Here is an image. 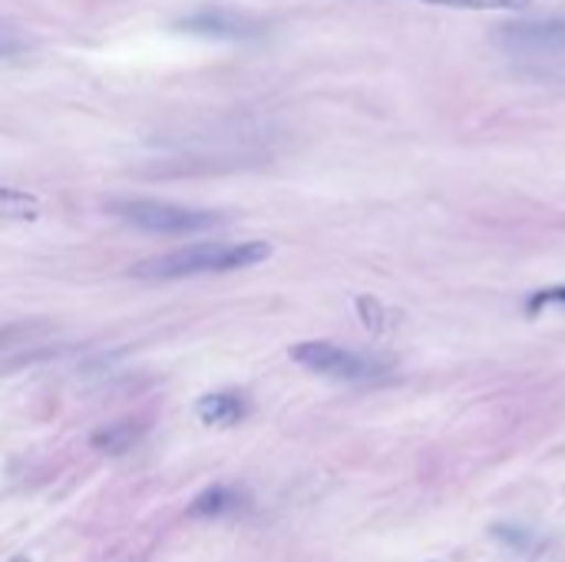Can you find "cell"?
<instances>
[{
	"instance_id": "6da1fadb",
	"label": "cell",
	"mask_w": 565,
	"mask_h": 562,
	"mask_svg": "<svg viewBox=\"0 0 565 562\" xmlns=\"http://www.w3.org/2000/svg\"><path fill=\"white\" fill-rule=\"evenodd\" d=\"M271 258V245L262 238L248 242H199L185 245L156 258H146L132 265L136 278L149 282H179V278H199V275H228V272H245Z\"/></svg>"
},
{
	"instance_id": "7a4b0ae2",
	"label": "cell",
	"mask_w": 565,
	"mask_h": 562,
	"mask_svg": "<svg viewBox=\"0 0 565 562\" xmlns=\"http://www.w3.org/2000/svg\"><path fill=\"white\" fill-rule=\"evenodd\" d=\"M497 43L533 76H565V17L503 23Z\"/></svg>"
},
{
	"instance_id": "3957f363",
	"label": "cell",
	"mask_w": 565,
	"mask_h": 562,
	"mask_svg": "<svg viewBox=\"0 0 565 562\" xmlns=\"http://www.w3.org/2000/svg\"><path fill=\"white\" fill-rule=\"evenodd\" d=\"M106 212L149 235H199V232H212L225 225L222 212L159 202V199H113Z\"/></svg>"
},
{
	"instance_id": "277c9868",
	"label": "cell",
	"mask_w": 565,
	"mask_h": 562,
	"mask_svg": "<svg viewBox=\"0 0 565 562\" xmlns=\"http://www.w3.org/2000/svg\"><path fill=\"white\" fill-rule=\"evenodd\" d=\"M291 361L315 371V374L338 378V381H374L387 371L384 361L354 354V351L331 344V341H301L291 348Z\"/></svg>"
},
{
	"instance_id": "5b68a950",
	"label": "cell",
	"mask_w": 565,
	"mask_h": 562,
	"mask_svg": "<svg viewBox=\"0 0 565 562\" xmlns=\"http://www.w3.org/2000/svg\"><path fill=\"white\" fill-rule=\"evenodd\" d=\"M175 26L185 30V33L215 36V40H255L265 30L262 20H255L248 13H238V10H228V7H202V10L175 20Z\"/></svg>"
},
{
	"instance_id": "8992f818",
	"label": "cell",
	"mask_w": 565,
	"mask_h": 562,
	"mask_svg": "<svg viewBox=\"0 0 565 562\" xmlns=\"http://www.w3.org/2000/svg\"><path fill=\"white\" fill-rule=\"evenodd\" d=\"M199 421L209 427H232L245 417V397L232 394V391H218V394H205L195 407Z\"/></svg>"
},
{
	"instance_id": "52a82bcc",
	"label": "cell",
	"mask_w": 565,
	"mask_h": 562,
	"mask_svg": "<svg viewBox=\"0 0 565 562\" xmlns=\"http://www.w3.org/2000/svg\"><path fill=\"white\" fill-rule=\"evenodd\" d=\"M235 503H238V494H235V490H228V487H209V490H202V494L192 500L189 517H195V520H218V517H225Z\"/></svg>"
},
{
	"instance_id": "ba28073f",
	"label": "cell",
	"mask_w": 565,
	"mask_h": 562,
	"mask_svg": "<svg viewBox=\"0 0 565 562\" xmlns=\"http://www.w3.org/2000/svg\"><path fill=\"white\" fill-rule=\"evenodd\" d=\"M40 215V199L33 192H23V189H10V185H0V219H36Z\"/></svg>"
},
{
	"instance_id": "9c48e42d",
	"label": "cell",
	"mask_w": 565,
	"mask_h": 562,
	"mask_svg": "<svg viewBox=\"0 0 565 562\" xmlns=\"http://www.w3.org/2000/svg\"><path fill=\"white\" fill-rule=\"evenodd\" d=\"M142 434L139 424H109V427H99L93 434V447L96 450H106V454H122L136 444V437Z\"/></svg>"
},
{
	"instance_id": "30bf717a",
	"label": "cell",
	"mask_w": 565,
	"mask_h": 562,
	"mask_svg": "<svg viewBox=\"0 0 565 562\" xmlns=\"http://www.w3.org/2000/svg\"><path fill=\"white\" fill-rule=\"evenodd\" d=\"M420 3H437L454 10H526L533 0H420Z\"/></svg>"
},
{
	"instance_id": "8fae6325",
	"label": "cell",
	"mask_w": 565,
	"mask_h": 562,
	"mask_svg": "<svg viewBox=\"0 0 565 562\" xmlns=\"http://www.w3.org/2000/svg\"><path fill=\"white\" fill-rule=\"evenodd\" d=\"M358 311H361V318H364V325L371 328V331H387L391 328V311L387 308H381L374 298H358Z\"/></svg>"
},
{
	"instance_id": "7c38bea8",
	"label": "cell",
	"mask_w": 565,
	"mask_h": 562,
	"mask_svg": "<svg viewBox=\"0 0 565 562\" xmlns=\"http://www.w3.org/2000/svg\"><path fill=\"white\" fill-rule=\"evenodd\" d=\"M546 308H565V285L559 288H546V291H536L530 301H526V311L530 315H540Z\"/></svg>"
},
{
	"instance_id": "4fadbf2b",
	"label": "cell",
	"mask_w": 565,
	"mask_h": 562,
	"mask_svg": "<svg viewBox=\"0 0 565 562\" xmlns=\"http://www.w3.org/2000/svg\"><path fill=\"white\" fill-rule=\"evenodd\" d=\"M23 50H26V40L17 30H3L0 26V56H17Z\"/></svg>"
}]
</instances>
